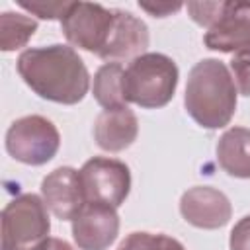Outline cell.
Here are the masks:
<instances>
[{
	"mask_svg": "<svg viewBox=\"0 0 250 250\" xmlns=\"http://www.w3.org/2000/svg\"><path fill=\"white\" fill-rule=\"evenodd\" d=\"M18 74L43 100L74 105L90 88L84 61L68 45H47L25 49L16 62Z\"/></svg>",
	"mask_w": 250,
	"mask_h": 250,
	"instance_id": "6da1fadb",
	"label": "cell"
},
{
	"mask_svg": "<svg viewBox=\"0 0 250 250\" xmlns=\"http://www.w3.org/2000/svg\"><path fill=\"white\" fill-rule=\"evenodd\" d=\"M236 84L227 64L203 59L193 64L186 84V111L203 129H221L236 111Z\"/></svg>",
	"mask_w": 250,
	"mask_h": 250,
	"instance_id": "7a4b0ae2",
	"label": "cell"
},
{
	"mask_svg": "<svg viewBox=\"0 0 250 250\" xmlns=\"http://www.w3.org/2000/svg\"><path fill=\"white\" fill-rule=\"evenodd\" d=\"M178 66L162 53H145L133 59L123 74L125 100L145 109L164 107L178 86Z\"/></svg>",
	"mask_w": 250,
	"mask_h": 250,
	"instance_id": "3957f363",
	"label": "cell"
},
{
	"mask_svg": "<svg viewBox=\"0 0 250 250\" xmlns=\"http://www.w3.org/2000/svg\"><path fill=\"white\" fill-rule=\"evenodd\" d=\"M49 230L47 205L35 193H21L2 209V250H41Z\"/></svg>",
	"mask_w": 250,
	"mask_h": 250,
	"instance_id": "277c9868",
	"label": "cell"
},
{
	"mask_svg": "<svg viewBox=\"0 0 250 250\" xmlns=\"http://www.w3.org/2000/svg\"><path fill=\"white\" fill-rule=\"evenodd\" d=\"M61 146V135L55 123L43 115H25L16 119L6 131V150L12 158L27 166L47 164Z\"/></svg>",
	"mask_w": 250,
	"mask_h": 250,
	"instance_id": "5b68a950",
	"label": "cell"
},
{
	"mask_svg": "<svg viewBox=\"0 0 250 250\" xmlns=\"http://www.w3.org/2000/svg\"><path fill=\"white\" fill-rule=\"evenodd\" d=\"M80 180L86 203H104L119 207L131 189L129 166L121 160L107 156H94L80 168Z\"/></svg>",
	"mask_w": 250,
	"mask_h": 250,
	"instance_id": "8992f818",
	"label": "cell"
},
{
	"mask_svg": "<svg viewBox=\"0 0 250 250\" xmlns=\"http://www.w3.org/2000/svg\"><path fill=\"white\" fill-rule=\"evenodd\" d=\"M113 25V10L92 2H70L68 12L61 20L66 41L78 49L100 55Z\"/></svg>",
	"mask_w": 250,
	"mask_h": 250,
	"instance_id": "52a82bcc",
	"label": "cell"
},
{
	"mask_svg": "<svg viewBox=\"0 0 250 250\" xmlns=\"http://www.w3.org/2000/svg\"><path fill=\"white\" fill-rule=\"evenodd\" d=\"M203 43L221 53L250 51V2H225L219 20L203 35Z\"/></svg>",
	"mask_w": 250,
	"mask_h": 250,
	"instance_id": "ba28073f",
	"label": "cell"
},
{
	"mask_svg": "<svg viewBox=\"0 0 250 250\" xmlns=\"http://www.w3.org/2000/svg\"><path fill=\"white\" fill-rule=\"evenodd\" d=\"M119 234V215L115 207L86 203L72 219V238L80 250H105Z\"/></svg>",
	"mask_w": 250,
	"mask_h": 250,
	"instance_id": "9c48e42d",
	"label": "cell"
},
{
	"mask_svg": "<svg viewBox=\"0 0 250 250\" xmlns=\"http://www.w3.org/2000/svg\"><path fill=\"white\" fill-rule=\"evenodd\" d=\"M41 195L47 209L61 221H72L86 205L80 172L70 166L49 172L41 182Z\"/></svg>",
	"mask_w": 250,
	"mask_h": 250,
	"instance_id": "30bf717a",
	"label": "cell"
},
{
	"mask_svg": "<svg viewBox=\"0 0 250 250\" xmlns=\"http://www.w3.org/2000/svg\"><path fill=\"white\" fill-rule=\"evenodd\" d=\"M182 217L197 229H221L230 221L232 205L229 197L211 186L189 188L180 199Z\"/></svg>",
	"mask_w": 250,
	"mask_h": 250,
	"instance_id": "8fae6325",
	"label": "cell"
},
{
	"mask_svg": "<svg viewBox=\"0 0 250 250\" xmlns=\"http://www.w3.org/2000/svg\"><path fill=\"white\" fill-rule=\"evenodd\" d=\"M148 47V27L146 23L133 16L131 12L113 10V25L107 35V41L98 55L104 61L115 62L121 59H137L145 55Z\"/></svg>",
	"mask_w": 250,
	"mask_h": 250,
	"instance_id": "7c38bea8",
	"label": "cell"
},
{
	"mask_svg": "<svg viewBox=\"0 0 250 250\" xmlns=\"http://www.w3.org/2000/svg\"><path fill=\"white\" fill-rule=\"evenodd\" d=\"M139 135L137 115L125 105L104 109L94 123V141L102 150L119 152L135 143Z\"/></svg>",
	"mask_w": 250,
	"mask_h": 250,
	"instance_id": "4fadbf2b",
	"label": "cell"
},
{
	"mask_svg": "<svg viewBox=\"0 0 250 250\" xmlns=\"http://www.w3.org/2000/svg\"><path fill=\"white\" fill-rule=\"evenodd\" d=\"M217 162L232 178H250V129H227L217 143Z\"/></svg>",
	"mask_w": 250,
	"mask_h": 250,
	"instance_id": "5bb4252c",
	"label": "cell"
},
{
	"mask_svg": "<svg viewBox=\"0 0 250 250\" xmlns=\"http://www.w3.org/2000/svg\"><path fill=\"white\" fill-rule=\"evenodd\" d=\"M123 74L125 68L119 62H105L94 74V98L104 109L125 107V92H123Z\"/></svg>",
	"mask_w": 250,
	"mask_h": 250,
	"instance_id": "9a60e30c",
	"label": "cell"
},
{
	"mask_svg": "<svg viewBox=\"0 0 250 250\" xmlns=\"http://www.w3.org/2000/svg\"><path fill=\"white\" fill-rule=\"evenodd\" d=\"M35 31L37 21L33 18L16 12H4L0 16V49L4 53L21 49Z\"/></svg>",
	"mask_w": 250,
	"mask_h": 250,
	"instance_id": "2e32d148",
	"label": "cell"
},
{
	"mask_svg": "<svg viewBox=\"0 0 250 250\" xmlns=\"http://www.w3.org/2000/svg\"><path fill=\"white\" fill-rule=\"evenodd\" d=\"M117 250H186L184 244L168 234L152 232H131Z\"/></svg>",
	"mask_w": 250,
	"mask_h": 250,
	"instance_id": "e0dca14e",
	"label": "cell"
},
{
	"mask_svg": "<svg viewBox=\"0 0 250 250\" xmlns=\"http://www.w3.org/2000/svg\"><path fill=\"white\" fill-rule=\"evenodd\" d=\"M18 4L41 20H62L70 8V2H55V0H31V2L18 0Z\"/></svg>",
	"mask_w": 250,
	"mask_h": 250,
	"instance_id": "ac0fdd59",
	"label": "cell"
},
{
	"mask_svg": "<svg viewBox=\"0 0 250 250\" xmlns=\"http://www.w3.org/2000/svg\"><path fill=\"white\" fill-rule=\"evenodd\" d=\"M223 4H225L223 0L221 2H188L186 8H188V12H189V16L195 23L209 29L219 20Z\"/></svg>",
	"mask_w": 250,
	"mask_h": 250,
	"instance_id": "d6986e66",
	"label": "cell"
},
{
	"mask_svg": "<svg viewBox=\"0 0 250 250\" xmlns=\"http://www.w3.org/2000/svg\"><path fill=\"white\" fill-rule=\"evenodd\" d=\"M230 70L234 76L236 90L242 96H250V51L236 53L230 61Z\"/></svg>",
	"mask_w": 250,
	"mask_h": 250,
	"instance_id": "ffe728a7",
	"label": "cell"
},
{
	"mask_svg": "<svg viewBox=\"0 0 250 250\" xmlns=\"http://www.w3.org/2000/svg\"><path fill=\"white\" fill-rule=\"evenodd\" d=\"M230 250H250V215L242 217L230 230Z\"/></svg>",
	"mask_w": 250,
	"mask_h": 250,
	"instance_id": "44dd1931",
	"label": "cell"
},
{
	"mask_svg": "<svg viewBox=\"0 0 250 250\" xmlns=\"http://www.w3.org/2000/svg\"><path fill=\"white\" fill-rule=\"evenodd\" d=\"M139 6H141L145 12H148L150 16H154V18H166V16H170V14L178 12L184 4H180V2H176V4H170V2H156V4L139 2Z\"/></svg>",
	"mask_w": 250,
	"mask_h": 250,
	"instance_id": "7402d4cb",
	"label": "cell"
},
{
	"mask_svg": "<svg viewBox=\"0 0 250 250\" xmlns=\"http://www.w3.org/2000/svg\"><path fill=\"white\" fill-rule=\"evenodd\" d=\"M41 250H74L66 240H61V238H49L43 246H41Z\"/></svg>",
	"mask_w": 250,
	"mask_h": 250,
	"instance_id": "603a6c76",
	"label": "cell"
}]
</instances>
